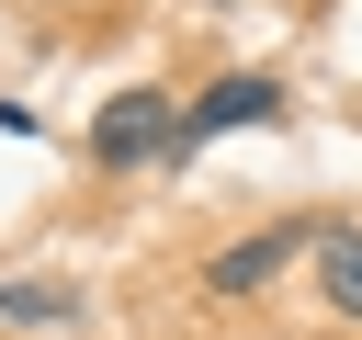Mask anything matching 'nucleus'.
Here are the masks:
<instances>
[{
  "mask_svg": "<svg viewBox=\"0 0 362 340\" xmlns=\"http://www.w3.org/2000/svg\"><path fill=\"white\" fill-rule=\"evenodd\" d=\"M192 147V113H170V91H113L90 113V159L102 170H147V159H181Z\"/></svg>",
  "mask_w": 362,
  "mask_h": 340,
  "instance_id": "1",
  "label": "nucleus"
},
{
  "mask_svg": "<svg viewBox=\"0 0 362 340\" xmlns=\"http://www.w3.org/2000/svg\"><path fill=\"white\" fill-rule=\"evenodd\" d=\"M317 238H328V227H260V238H238V249H215V261H204V295L249 306V295H260V283H272L283 261H305Z\"/></svg>",
  "mask_w": 362,
  "mask_h": 340,
  "instance_id": "2",
  "label": "nucleus"
},
{
  "mask_svg": "<svg viewBox=\"0 0 362 340\" xmlns=\"http://www.w3.org/2000/svg\"><path fill=\"white\" fill-rule=\"evenodd\" d=\"M238 125H283V79H272V68H226V79L192 102V136H238Z\"/></svg>",
  "mask_w": 362,
  "mask_h": 340,
  "instance_id": "3",
  "label": "nucleus"
},
{
  "mask_svg": "<svg viewBox=\"0 0 362 340\" xmlns=\"http://www.w3.org/2000/svg\"><path fill=\"white\" fill-rule=\"evenodd\" d=\"M317 295H328V317L362 329V227H328L317 238Z\"/></svg>",
  "mask_w": 362,
  "mask_h": 340,
  "instance_id": "4",
  "label": "nucleus"
},
{
  "mask_svg": "<svg viewBox=\"0 0 362 340\" xmlns=\"http://www.w3.org/2000/svg\"><path fill=\"white\" fill-rule=\"evenodd\" d=\"M0 317L57 340V329H79V283H0Z\"/></svg>",
  "mask_w": 362,
  "mask_h": 340,
  "instance_id": "5",
  "label": "nucleus"
}]
</instances>
